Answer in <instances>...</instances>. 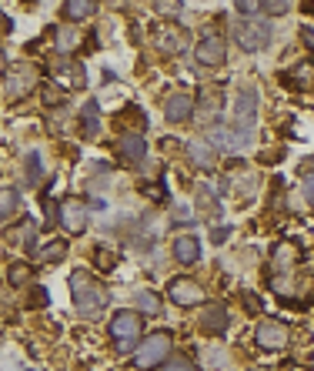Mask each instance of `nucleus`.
Instances as JSON below:
<instances>
[{"label": "nucleus", "instance_id": "nucleus-1", "mask_svg": "<svg viewBox=\"0 0 314 371\" xmlns=\"http://www.w3.org/2000/svg\"><path fill=\"white\" fill-rule=\"evenodd\" d=\"M254 124H258V90L244 87L238 90L234 101V121H231V144L234 147H248L254 141Z\"/></svg>", "mask_w": 314, "mask_h": 371}, {"label": "nucleus", "instance_id": "nucleus-2", "mask_svg": "<svg viewBox=\"0 0 314 371\" xmlns=\"http://www.w3.org/2000/svg\"><path fill=\"white\" fill-rule=\"evenodd\" d=\"M71 295H74L77 315H84V318H97L107 308V288L101 281H94L87 271H74L71 274Z\"/></svg>", "mask_w": 314, "mask_h": 371}, {"label": "nucleus", "instance_id": "nucleus-3", "mask_svg": "<svg viewBox=\"0 0 314 371\" xmlns=\"http://www.w3.org/2000/svg\"><path fill=\"white\" fill-rule=\"evenodd\" d=\"M111 341L117 355H131L140 348V334H144V324H140V315L134 311H117L111 318Z\"/></svg>", "mask_w": 314, "mask_h": 371}, {"label": "nucleus", "instance_id": "nucleus-4", "mask_svg": "<svg viewBox=\"0 0 314 371\" xmlns=\"http://www.w3.org/2000/svg\"><path fill=\"white\" fill-rule=\"evenodd\" d=\"M34 87H37V71L30 64H17L4 71V97L7 101H24Z\"/></svg>", "mask_w": 314, "mask_h": 371}, {"label": "nucleus", "instance_id": "nucleus-5", "mask_svg": "<svg viewBox=\"0 0 314 371\" xmlns=\"http://www.w3.org/2000/svg\"><path fill=\"white\" fill-rule=\"evenodd\" d=\"M234 37H238V44H241V47H244L248 54L264 51V47L271 44V24H267V20H261V17H251V20H238V24H234Z\"/></svg>", "mask_w": 314, "mask_h": 371}, {"label": "nucleus", "instance_id": "nucleus-6", "mask_svg": "<svg viewBox=\"0 0 314 371\" xmlns=\"http://www.w3.org/2000/svg\"><path fill=\"white\" fill-rule=\"evenodd\" d=\"M167 355H171V334H167V332H154V334H147V338L140 341V348L134 351V365H138L140 371L154 368V365H161Z\"/></svg>", "mask_w": 314, "mask_h": 371}, {"label": "nucleus", "instance_id": "nucleus-7", "mask_svg": "<svg viewBox=\"0 0 314 371\" xmlns=\"http://www.w3.org/2000/svg\"><path fill=\"white\" fill-rule=\"evenodd\" d=\"M57 218H61L67 234H84L90 224V207L80 197H64L61 205H57Z\"/></svg>", "mask_w": 314, "mask_h": 371}, {"label": "nucleus", "instance_id": "nucleus-8", "mask_svg": "<svg viewBox=\"0 0 314 371\" xmlns=\"http://www.w3.org/2000/svg\"><path fill=\"white\" fill-rule=\"evenodd\" d=\"M254 341H258V348H264V351H281V348L291 341V332L284 321H261L258 332H254Z\"/></svg>", "mask_w": 314, "mask_h": 371}, {"label": "nucleus", "instance_id": "nucleus-9", "mask_svg": "<svg viewBox=\"0 0 314 371\" xmlns=\"http://www.w3.org/2000/svg\"><path fill=\"white\" fill-rule=\"evenodd\" d=\"M194 57H198V64H204V67L224 64V57H227L224 37H221V34H204V37L198 40V47H194Z\"/></svg>", "mask_w": 314, "mask_h": 371}, {"label": "nucleus", "instance_id": "nucleus-10", "mask_svg": "<svg viewBox=\"0 0 314 371\" xmlns=\"http://www.w3.org/2000/svg\"><path fill=\"white\" fill-rule=\"evenodd\" d=\"M298 261H301V248H298L294 241H288V238L277 241L274 248H271V268L277 271V278H284L288 271H294Z\"/></svg>", "mask_w": 314, "mask_h": 371}, {"label": "nucleus", "instance_id": "nucleus-11", "mask_svg": "<svg viewBox=\"0 0 314 371\" xmlns=\"http://www.w3.org/2000/svg\"><path fill=\"white\" fill-rule=\"evenodd\" d=\"M154 47L161 54H181L188 47V37H184V30L181 27H171V24H157L154 27Z\"/></svg>", "mask_w": 314, "mask_h": 371}, {"label": "nucleus", "instance_id": "nucleus-12", "mask_svg": "<svg viewBox=\"0 0 314 371\" xmlns=\"http://www.w3.org/2000/svg\"><path fill=\"white\" fill-rule=\"evenodd\" d=\"M167 295H171L174 305L191 308V305H198V301H204V288L198 281H191V278H174V281L167 284Z\"/></svg>", "mask_w": 314, "mask_h": 371}, {"label": "nucleus", "instance_id": "nucleus-13", "mask_svg": "<svg viewBox=\"0 0 314 371\" xmlns=\"http://www.w3.org/2000/svg\"><path fill=\"white\" fill-rule=\"evenodd\" d=\"M117 154L124 157V164H140V161H144V154H147V141H144V134H134V130L121 134V141H117Z\"/></svg>", "mask_w": 314, "mask_h": 371}, {"label": "nucleus", "instance_id": "nucleus-14", "mask_svg": "<svg viewBox=\"0 0 314 371\" xmlns=\"http://www.w3.org/2000/svg\"><path fill=\"white\" fill-rule=\"evenodd\" d=\"M54 80H57L61 87H67V90H80L84 84H87L84 71H80L74 61H57V64H54Z\"/></svg>", "mask_w": 314, "mask_h": 371}, {"label": "nucleus", "instance_id": "nucleus-15", "mask_svg": "<svg viewBox=\"0 0 314 371\" xmlns=\"http://www.w3.org/2000/svg\"><path fill=\"white\" fill-rule=\"evenodd\" d=\"M194 114V97L191 94H171L167 104H164V117L171 121V124H181V121H188Z\"/></svg>", "mask_w": 314, "mask_h": 371}, {"label": "nucleus", "instance_id": "nucleus-16", "mask_svg": "<svg viewBox=\"0 0 314 371\" xmlns=\"http://www.w3.org/2000/svg\"><path fill=\"white\" fill-rule=\"evenodd\" d=\"M174 257L181 261V264H198V261H201V244H198V238L177 234L174 238Z\"/></svg>", "mask_w": 314, "mask_h": 371}, {"label": "nucleus", "instance_id": "nucleus-17", "mask_svg": "<svg viewBox=\"0 0 314 371\" xmlns=\"http://www.w3.org/2000/svg\"><path fill=\"white\" fill-rule=\"evenodd\" d=\"M227 324H231V318H227V311L221 305H207L201 315V328L211 334H224Z\"/></svg>", "mask_w": 314, "mask_h": 371}, {"label": "nucleus", "instance_id": "nucleus-18", "mask_svg": "<svg viewBox=\"0 0 314 371\" xmlns=\"http://www.w3.org/2000/svg\"><path fill=\"white\" fill-rule=\"evenodd\" d=\"M64 20H71V24H80V20H87V17H94L97 13V4L94 0H67L61 7Z\"/></svg>", "mask_w": 314, "mask_h": 371}, {"label": "nucleus", "instance_id": "nucleus-19", "mask_svg": "<svg viewBox=\"0 0 314 371\" xmlns=\"http://www.w3.org/2000/svg\"><path fill=\"white\" fill-rule=\"evenodd\" d=\"M284 84L294 90H311L314 87V64H298L284 74Z\"/></svg>", "mask_w": 314, "mask_h": 371}, {"label": "nucleus", "instance_id": "nucleus-20", "mask_svg": "<svg viewBox=\"0 0 314 371\" xmlns=\"http://www.w3.org/2000/svg\"><path fill=\"white\" fill-rule=\"evenodd\" d=\"M188 154H191V161H194V167H201V171H211V167L217 164V157H214V151H211V144L207 141H191Z\"/></svg>", "mask_w": 314, "mask_h": 371}, {"label": "nucleus", "instance_id": "nucleus-21", "mask_svg": "<svg viewBox=\"0 0 314 371\" xmlns=\"http://www.w3.org/2000/svg\"><path fill=\"white\" fill-rule=\"evenodd\" d=\"M54 40H57V51L61 54H71V51H77V44H80V30H77L74 24H67V27H57L54 30Z\"/></svg>", "mask_w": 314, "mask_h": 371}, {"label": "nucleus", "instance_id": "nucleus-22", "mask_svg": "<svg viewBox=\"0 0 314 371\" xmlns=\"http://www.w3.org/2000/svg\"><path fill=\"white\" fill-rule=\"evenodd\" d=\"M80 134H84L87 141L101 138V117H97V107H94V104L84 107V117H80Z\"/></svg>", "mask_w": 314, "mask_h": 371}, {"label": "nucleus", "instance_id": "nucleus-23", "mask_svg": "<svg viewBox=\"0 0 314 371\" xmlns=\"http://www.w3.org/2000/svg\"><path fill=\"white\" fill-rule=\"evenodd\" d=\"M17 211H20V194L13 188H4V194H0V214H4V221H11Z\"/></svg>", "mask_w": 314, "mask_h": 371}, {"label": "nucleus", "instance_id": "nucleus-24", "mask_svg": "<svg viewBox=\"0 0 314 371\" xmlns=\"http://www.w3.org/2000/svg\"><path fill=\"white\" fill-rule=\"evenodd\" d=\"M64 255H67V241H51V244H44V248L37 251V261L54 264V261H61Z\"/></svg>", "mask_w": 314, "mask_h": 371}, {"label": "nucleus", "instance_id": "nucleus-25", "mask_svg": "<svg viewBox=\"0 0 314 371\" xmlns=\"http://www.w3.org/2000/svg\"><path fill=\"white\" fill-rule=\"evenodd\" d=\"M24 171H27V181H30V184H37V181L44 178V157H40V151H30V154H27Z\"/></svg>", "mask_w": 314, "mask_h": 371}, {"label": "nucleus", "instance_id": "nucleus-26", "mask_svg": "<svg viewBox=\"0 0 314 371\" xmlns=\"http://www.w3.org/2000/svg\"><path fill=\"white\" fill-rule=\"evenodd\" d=\"M134 301H138V308L144 311V315H161V298L154 295V291H147V288H144V291H138V295H134Z\"/></svg>", "mask_w": 314, "mask_h": 371}, {"label": "nucleus", "instance_id": "nucleus-27", "mask_svg": "<svg viewBox=\"0 0 314 371\" xmlns=\"http://www.w3.org/2000/svg\"><path fill=\"white\" fill-rule=\"evenodd\" d=\"M198 207H201L204 214H217V197H214V191L207 188V184H198Z\"/></svg>", "mask_w": 314, "mask_h": 371}, {"label": "nucleus", "instance_id": "nucleus-28", "mask_svg": "<svg viewBox=\"0 0 314 371\" xmlns=\"http://www.w3.org/2000/svg\"><path fill=\"white\" fill-rule=\"evenodd\" d=\"M30 274H34L30 264H11V271H7V284H11V288H20V284L30 281Z\"/></svg>", "mask_w": 314, "mask_h": 371}, {"label": "nucleus", "instance_id": "nucleus-29", "mask_svg": "<svg viewBox=\"0 0 314 371\" xmlns=\"http://www.w3.org/2000/svg\"><path fill=\"white\" fill-rule=\"evenodd\" d=\"M201 117L211 124V121H217V87H207L204 90V111Z\"/></svg>", "mask_w": 314, "mask_h": 371}, {"label": "nucleus", "instance_id": "nucleus-30", "mask_svg": "<svg viewBox=\"0 0 314 371\" xmlns=\"http://www.w3.org/2000/svg\"><path fill=\"white\" fill-rule=\"evenodd\" d=\"M94 264L101 271H114L117 268V255H114L111 248H97V251H94Z\"/></svg>", "mask_w": 314, "mask_h": 371}, {"label": "nucleus", "instance_id": "nucleus-31", "mask_svg": "<svg viewBox=\"0 0 314 371\" xmlns=\"http://www.w3.org/2000/svg\"><path fill=\"white\" fill-rule=\"evenodd\" d=\"M261 11L271 13V17H277V13H288L291 4H288V0H267V4H261Z\"/></svg>", "mask_w": 314, "mask_h": 371}, {"label": "nucleus", "instance_id": "nucleus-32", "mask_svg": "<svg viewBox=\"0 0 314 371\" xmlns=\"http://www.w3.org/2000/svg\"><path fill=\"white\" fill-rule=\"evenodd\" d=\"M161 371H198V368H194V365H191L188 358H171Z\"/></svg>", "mask_w": 314, "mask_h": 371}, {"label": "nucleus", "instance_id": "nucleus-33", "mask_svg": "<svg viewBox=\"0 0 314 371\" xmlns=\"http://www.w3.org/2000/svg\"><path fill=\"white\" fill-rule=\"evenodd\" d=\"M301 191H304V197H308V201H314V171H308V174H304Z\"/></svg>", "mask_w": 314, "mask_h": 371}, {"label": "nucleus", "instance_id": "nucleus-34", "mask_svg": "<svg viewBox=\"0 0 314 371\" xmlns=\"http://www.w3.org/2000/svg\"><path fill=\"white\" fill-rule=\"evenodd\" d=\"M154 7H157L161 13H171V17L181 13V4H177V0H161V4H154Z\"/></svg>", "mask_w": 314, "mask_h": 371}, {"label": "nucleus", "instance_id": "nucleus-35", "mask_svg": "<svg viewBox=\"0 0 314 371\" xmlns=\"http://www.w3.org/2000/svg\"><path fill=\"white\" fill-rule=\"evenodd\" d=\"M244 308H251V311H261V301L254 295H244Z\"/></svg>", "mask_w": 314, "mask_h": 371}, {"label": "nucleus", "instance_id": "nucleus-36", "mask_svg": "<svg viewBox=\"0 0 314 371\" xmlns=\"http://www.w3.org/2000/svg\"><path fill=\"white\" fill-rule=\"evenodd\" d=\"M301 40L314 47V30H311V27H301Z\"/></svg>", "mask_w": 314, "mask_h": 371}, {"label": "nucleus", "instance_id": "nucleus-37", "mask_svg": "<svg viewBox=\"0 0 314 371\" xmlns=\"http://www.w3.org/2000/svg\"><path fill=\"white\" fill-rule=\"evenodd\" d=\"M227 234H231V228H214V241L221 244V241H224V238H227Z\"/></svg>", "mask_w": 314, "mask_h": 371}, {"label": "nucleus", "instance_id": "nucleus-38", "mask_svg": "<svg viewBox=\"0 0 314 371\" xmlns=\"http://www.w3.org/2000/svg\"><path fill=\"white\" fill-rule=\"evenodd\" d=\"M174 218H177V221H188V218H191V211H188V207H184V205H177Z\"/></svg>", "mask_w": 314, "mask_h": 371}]
</instances>
